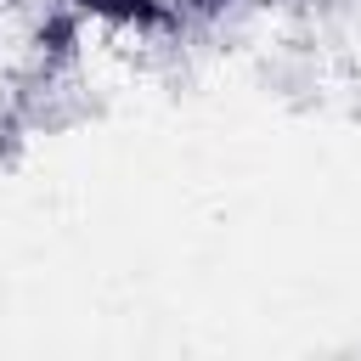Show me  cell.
<instances>
[{
  "label": "cell",
  "instance_id": "obj_1",
  "mask_svg": "<svg viewBox=\"0 0 361 361\" xmlns=\"http://www.w3.org/2000/svg\"><path fill=\"white\" fill-rule=\"evenodd\" d=\"M169 6H175V11H180V6H186V11H220V6H231V0H169Z\"/></svg>",
  "mask_w": 361,
  "mask_h": 361
}]
</instances>
